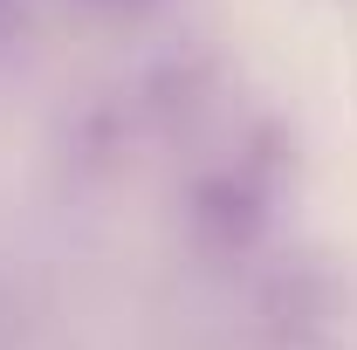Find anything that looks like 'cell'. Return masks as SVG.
Instances as JSON below:
<instances>
[{"mask_svg": "<svg viewBox=\"0 0 357 350\" xmlns=\"http://www.w3.org/2000/svg\"><path fill=\"white\" fill-rule=\"evenodd\" d=\"M268 220V185L255 172H220L192 192V227L213 248H248Z\"/></svg>", "mask_w": 357, "mask_h": 350, "instance_id": "obj_1", "label": "cell"}]
</instances>
